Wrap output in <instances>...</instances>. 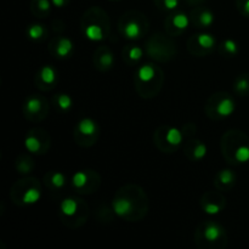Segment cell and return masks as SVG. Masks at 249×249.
I'll return each mask as SVG.
<instances>
[{
    "label": "cell",
    "mask_w": 249,
    "mask_h": 249,
    "mask_svg": "<svg viewBox=\"0 0 249 249\" xmlns=\"http://www.w3.org/2000/svg\"><path fill=\"white\" fill-rule=\"evenodd\" d=\"M130 186H125L124 189L119 190L118 194L112 201V209L114 214L121 219L125 220H139L140 215H145L147 208H146L145 194L138 186H134V190H129Z\"/></svg>",
    "instance_id": "obj_1"
},
{
    "label": "cell",
    "mask_w": 249,
    "mask_h": 249,
    "mask_svg": "<svg viewBox=\"0 0 249 249\" xmlns=\"http://www.w3.org/2000/svg\"><path fill=\"white\" fill-rule=\"evenodd\" d=\"M163 83V72L160 67L146 63L135 72V87L143 97H152L158 94Z\"/></svg>",
    "instance_id": "obj_2"
},
{
    "label": "cell",
    "mask_w": 249,
    "mask_h": 249,
    "mask_svg": "<svg viewBox=\"0 0 249 249\" xmlns=\"http://www.w3.org/2000/svg\"><path fill=\"white\" fill-rule=\"evenodd\" d=\"M223 153L230 163L249 162V139L241 131L231 130L223 138Z\"/></svg>",
    "instance_id": "obj_3"
},
{
    "label": "cell",
    "mask_w": 249,
    "mask_h": 249,
    "mask_svg": "<svg viewBox=\"0 0 249 249\" xmlns=\"http://www.w3.org/2000/svg\"><path fill=\"white\" fill-rule=\"evenodd\" d=\"M82 27L85 38L91 41H101L108 34L109 23L106 15L97 9V15H90V11L85 14Z\"/></svg>",
    "instance_id": "obj_4"
},
{
    "label": "cell",
    "mask_w": 249,
    "mask_h": 249,
    "mask_svg": "<svg viewBox=\"0 0 249 249\" xmlns=\"http://www.w3.org/2000/svg\"><path fill=\"white\" fill-rule=\"evenodd\" d=\"M236 109L235 100L228 92H218L214 94L207 102L206 111L209 117L214 119L228 118L232 116Z\"/></svg>",
    "instance_id": "obj_5"
},
{
    "label": "cell",
    "mask_w": 249,
    "mask_h": 249,
    "mask_svg": "<svg viewBox=\"0 0 249 249\" xmlns=\"http://www.w3.org/2000/svg\"><path fill=\"white\" fill-rule=\"evenodd\" d=\"M119 29L125 39L136 40L142 38L145 32L147 31V22L142 15H139L138 12L125 14L119 22Z\"/></svg>",
    "instance_id": "obj_6"
},
{
    "label": "cell",
    "mask_w": 249,
    "mask_h": 249,
    "mask_svg": "<svg viewBox=\"0 0 249 249\" xmlns=\"http://www.w3.org/2000/svg\"><path fill=\"white\" fill-rule=\"evenodd\" d=\"M184 135L181 130L174 126H162L156 133V145L160 147L163 143L165 146L163 152H173L182 143Z\"/></svg>",
    "instance_id": "obj_7"
},
{
    "label": "cell",
    "mask_w": 249,
    "mask_h": 249,
    "mask_svg": "<svg viewBox=\"0 0 249 249\" xmlns=\"http://www.w3.org/2000/svg\"><path fill=\"white\" fill-rule=\"evenodd\" d=\"M75 135H77V141L79 145H92L99 135V125L91 118L80 119L75 126Z\"/></svg>",
    "instance_id": "obj_8"
},
{
    "label": "cell",
    "mask_w": 249,
    "mask_h": 249,
    "mask_svg": "<svg viewBox=\"0 0 249 249\" xmlns=\"http://www.w3.org/2000/svg\"><path fill=\"white\" fill-rule=\"evenodd\" d=\"M197 240H203L208 245H219L226 240L225 229L214 221H207L199 226Z\"/></svg>",
    "instance_id": "obj_9"
},
{
    "label": "cell",
    "mask_w": 249,
    "mask_h": 249,
    "mask_svg": "<svg viewBox=\"0 0 249 249\" xmlns=\"http://www.w3.org/2000/svg\"><path fill=\"white\" fill-rule=\"evenodd\" d=\"M147 53L151 57L158 61H168L174 56L173 44L163 36H160V34L150 39L147 44Z\"/></svg>",
    "instance_id": "obj_10"
},
{
    "label": "cell",
    "mask_w": 249,
    "mask_h": 249,
    "mask_svg": "<svg viewBox=\"0 0 249 249\" xmlns=\"http://www.w3.org/2000/svg\"><path fill=\"white\" fill-rule=\"evenodd\" d=\"M24 116L31 121H41L48 112V104L41 96L32 95L27 97L23 106Z\"/></svg>",
    "instance_id": "obj_11"
},
{
    "label": "cell",
    "mask_w": 249,
    "mask_h": 249,
    "mask_svg": "<svg viewBox=\"0 0 249 249\" xmlns=\"http://www.w3.org/2000/svg\"><path fill=\"white\" fill-rule=\"evenodd\" d=\"M215 38L209 33H199L189 40V49L192 53L204 55L215 46Z\"/></svg>",
    "instance_id": "obj_12"
},
{
    "label": "cell",
    "mask_w": 249,
    "mask_h": 249,
    "mask_svg": "<svg viewBox=\"0 0 249 249\" xmlns=\"http://www.w3.org/2000/svg\"><path fill=\"white\" fill-rule=\"evenodd\" d=\"M191 23V19L184 12H175V14L170 15L165 21V27H167V32L172 36H178Z\"/></svg>",
    "instance_id": "obj_13"
},
{
    "label": "cell",
    "mask_w": 249,
    "mask_h": 249,
    "mask_svg": "<svg viewBox=\"0 0 249 249\" xmlns=\"http://www.w3.org/2000/svg\"><path fill=\"white\" fill-rule=\"evenodd\" d=\"M224 207H225V198L215 192L206 194L202 198V209L208 215H216L221 213Z\"/></svg>",
    "instance_id": "obj_14"
},
{
    "label": "cell",
    "mask_w": 249,
    "mask_h": 249,
    "mask_svg": "<svg viewBox=\"0 0 249 249\" xmlns=\"http://www.w3.org/2000/svg\"><path fill=\"white\" fill-rule=\"evenodd\" d=\"M58 80L57 71L53 66H44L36 74V85L41 90H50Z\"/></svg>",
    "instance_id": "obj_15"
},
{
    "label": "cell",
    "mask_w": 249,
    "mask_h": 249,
    "mask_svg": "<svg viewBox=\"0 0 249 249\" xmlns=\"http://www.w3.org/2000/svg\"><path fill=\"white\" fill-rule=\"evenodd\" d=\"M43 135V133L39 130L36 131H31L28 135L24 139V147L28 152L31 153H41L45 151L46 147H44V145H49V140L43 141V139L40 136Z\"/></svg>",
    "instance_id": "obj_16"
},
{
    "label": "cell",
    "mask_w": 249,
    "mask_h": 249,
    "mask_svg": "<svg viewBox=\"0 0 249 249\" xmlns=\"http://www.w3.org/2000/svg\"><path fill=\"white\" fill-rule=\"evenodd\" d=\"M95 65L100 71H108L114 63V56L112 51L106 46H101L95 53Z\"/></svg>",
    "instance_id": "obj_17"
},
{
    "label": "cell",
    "mask_w": 249,
    "mask_h": 249,
    "mask_svg": "<svg viewBox=\"0 0 249 249\" xmlns=\"http://www.w3.org/2000/svg\"><path fill=\"white\" fill-rule=\"evenodd\" d=\"M84 204L82 202V199L72 198V197H68L65 198L60 204V212L62 214L63 218L66 219H74L75 216L79 215L80 213V206Z\"/></svg>",
    "instance_id": "obj_18"
},
{
    "label": "cell",
    "mask_w": 249,
    "mask_h": 249,
    "mask_svg": "<svg viewBox=\"0 0 249 249\" xmlns=\"http://www.w3.org/2000/svg\"><path fill=\"white\" fill-rule=\"evenodd\" d=\"M214 19H215L214 14L208 9L199 7V9H196L192 12V22L197 27H201V28H208V27H211L214 23Z\"/></svg>",
    "instance_id": "obj_19"
},
{
    "label": "cell",
    "mask_w": 249,
    "mask_h": 249,
    "mask_svg": "<svg viewBox=\"0 0 249 249\" xmlns=\"http://www.w3.org/2000/svg\"><path fill=\"white\" fill-rule=\"evenodd\" d=\"M53 53L56 57L60 58H66L73 53V49H74V45H73V41L68 38H57L53 44Z\"/></svg>",
    "instance_id": "obj_20"
},
{
    "label": "cell",
    "mask_w": 249,
    "mask_h": 249,
    "mask_svg": "<svg viewBox=\"0 0 249 249\" xmlns=\"http://www.w3.org/2000/svg\"><path fill=\"white\" fill-rule=\"evenodd\" d=\"M207 152H208V148H207L206 143L198 140L190 141L185 150V153L191 160H202L207 156Z\"/></svg>",
    "instance_id": "obj_21"
},
{
    "label": "cell",
    "mask_w": 249,
    "mask_h": 249,
    "mask_svg": "<svg viewBox=\"0 0 249 249\" xmlns=\"http://www.w3.org/2000/svg\"><path fill=\"white\" fill-rule=\"evenodd\" d=\"M236 182V174L231 169H223L218 173L215 185L219 190H226L233 186Z\"/></svg>",
    "instance_id": "obj_22"
},
{
    "label": "cell",
    "mask_w": 249,
    "mask_h": 249,
    "mask_svg": "<svg viewBox=\"0 0 249 249\" xmlns=\"http://www.w3.org/2000/svg\"><path fill=\"white\" fill-rule=\"evenodd\" d=\"M41 192L40 187L39 186H33V185H29V186H26L23 190H22L21 194V203L23 204H36V202L40 199Z\"/></svg>",
    "instance_id": "obj_23"
},
{
    "label": "cell",
    "mask_w": 249,
    "mask_h": 249,
    "mask_svg": "<svg viewBox=\"0 0 249 249\" xmlns=\"http://www.w3.org/2000/svg\"><path fill=\"white\" fill-rule=\"evenodd\" d=\"M90 172H77L72 177V185L79 192H88L87 189L90 184Z\"/></svg>",
    "instance_id": "obj_24"
},
{
    "label": "cell",
    "mask_w": 249,
    "mask_h": 249,
    "mask_svg": "<svg viewBox=\"0 0 249 249\" xmlns=\"http://www.w3.org/2000/svg\"><path fill=\"white\" fill-rule=\"evenodd\" d=\"M220 53L226 57H233L238 53L240 51V46H238L237 41L233 40V39H226L221 43L220 49H219Z\"/></svg>",
    "instance_id": "obj_25"
},
{
    "label": "cell",
    "mask_w": 249,
    "mask_h": 249,
    "mask_svg": "<svg viewBox=\"0 0 249 249\" xmlns=\"http://www.w3.org/2000/svg\"><path fill=\"white\" fill-rule=\"evenodd\" d=\"M124 57H125V60L128 61L130 65H133V63H138L139 61L143 57L142 48L136 45L128 46V48H125V50H124Z\"/></svg>",
    "instance_id": "obj_26"
},
{
    "label": "cell",
    "mask_w": 249,
    "mask_h": 249,
    "mask_svg": "<svg viewBox=\"0 0 249 249\" xmlns=\"http://www.w3.org/2000/svg\"><path fill=\"white\" fill-rule=\"evenodd\" d=\"M233 90L241 96L249 95V73L241 74L233 83Z\"/></svg>",
    "instance_id": "obj_27"
},
{
    "label": "cell",
    "mask_w": 249,
    "mask_h": 249,
    "mask_svg": "<svg viewBox=\"0 0 249 249\" xmlns=\"http://www.w3.org/2000/svg\"><path fill=\"white\" fill-rule=\"evenodd\" d=\"M45 34L46 28L44 27V24L34 23L31 24V26L27 28V36H28V38L33 41L43 40V39L45 38Z\"/></svg>",
    "instance_id": "obj_28"
},
{
    "label": "cell",
    "mask_w": 249,
    "mask_h": 249,
    "mask_svg": "<svg viewBox=\"0 0 249 249\" xmlns=\"http://www.w3.org/2000/svg\"><path fill=\"white\" fill-rule=\"evenodd\" d=\"M51 0H33L32 2V11L36 16L45 17L51 10Z\"/></svg>",
    "instance_id": "obj_29"
},
{
    "label": "cell",
    "mask_w": 249,
    "mask_h": 249,
    "mask_svg": "<svg viewBox=\"0 0 249 249\" xmlns=\"http://www.w3.org/2000/svg\"><path fill=\"white\" fill-rule=\"evenodd\" d=\"M56 107L60 109L61 112H67L72 108L73 106V100L70 95L65 94V92H61V94L56 95L55 99H53Z\"/></svg>",
    "instance_id": "obj_30"
},
{
    "label": "cell",
    "mask_w": 249,
    "mask_h": 249,
    "mask_svg": "<svg viewBox=\"0 0 249 249\" xmlns=\"http://www.w3.org/2000/svg\"><path fill=\"white\" fill-rule=\"evenodd\" d=\"M66 177L60 172L50 173L49 174V184L53 187V189H62L66 185Z\"/></svg>",
    "instance_id": "obj_31"
},
{
    "label": "cell",
    "mask_w": 249,
    "mask_h": 249,
    "mask_svg": "<svg viewBox=\"0 0 249 249\" xmlns=\"http://www.w3.org/2000/svg\"><path fill=\"white\" fill-rule=\"evenodd\" d=\"M33 168V162H32L31 158H26V157H21L17 162V169L19 170V173L22 174H27L29 173Z\"/></svg>",
    "instance_id": "obj_32"
},
{
    "label": "cell",
    "mask_w": 249,
    "mask_h": 249,
    "mask_svg": "<svg viewBox=\"0 0 249 249\" xmlns=\"http://www.w3.org/2000/svg\"><path fill=\"white\" fill-rule=\"evenodd\" d=\"M157 4L162 9L168 10V11H173V10H175L179 6L180 0H158Z\"/></svg>",
    "instance_id": "obj_33"
},
{
    "label": "cell",
    "mask_w": 249,
    "mask_h": 249,
    "mask_svg": "<svg viewBox=\"0 0 249 249\" xmlns=\"http://www.w3.org/2000/svg\"><path fill=\"white\" fill-rule=\"evenodd\" d=\"M237 7L243 16L249 17V0H237Z\"/></svg>",
    "instance_id": "obj_34"
},
{
    "label": "cell",
    "mask_w": 249,
    "mask_h": 249,
    "mask_svg": "<svg viewBox=\"0 0 249 249\" xmlns=\"http://www.w3.org/2000/svg\"><path fill=\"white\" fill-rule=\"evenodd\" d=\"M68 1H70V0H51V2H53V6H56V7L66 6V5L68 4Z\"/></svg>",
    "instance_id": "obj_35"
},
{
    "label": "cell",
    "mask_w": 249,
    "mask_h": 249,
    "mask_svg": "<svg viewBox=\"0 0 249 249\" xmlns=\"http://www.w3.org/2000/svg\"><path fill=\"white\" fill-rule=\"evenodd\" d=\"M187 1L192 2V4H195V2H196V4H197V2H201L202 0H187Z\"/></svg>",
    "instance_id": "obj_36"
},
{
    "label": "cell",
    "mask_w": 249,
    "mask_h": 249,
    "mask_svg": "<svg viewBox=\"0 0 249 249\" xmlns=\"http://www.w3.org/2000/svg\"><path fill=\"white\" fill-rule=\"evenodd\" d=\"M113 1H114V0H113Z\"/></svg>",
    "instance_id": "obj_37"
}]
</instances>
